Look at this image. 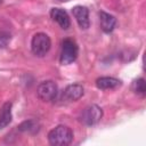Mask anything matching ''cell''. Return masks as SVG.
<instances>
[{"label":"cell","instance_id":"obj_1","mask_svg":"<svg viewBox=\"0 0 146 146\" xmlns=\"http://www.w3.org/2000/svg\"><path fill=\"white\" fill-rule=\"evenodd\" d=\"M73 140V131L70 127L59 124L48 133V141L52 146H67Z\"/></svg>","mask_w":146,"mask_h":146},{"label":"cell","instance_id":"obj_2","mask_svg":"<svg viewBox=\"0 0 146 146\" xmlns=\"http://www.w3.org/2000/svg\"><path fill=\"white\" fill-rule=\"evenodd\" d=\"M79 54V47L76 42L73 39L66 38L62 42V50H60V57L59 62L62 65H68L73 63Z\"/></svg>","mask_w":146,"mask_h":146},{"label":"cell","instance_id":"obj_3","mask_svg":"<svg viewBox=\"0 0 146 146\" xmlns=\"http://www.w3.org/2000/svg\"><path fill=\"white\" fill-rule=\"evenodd\" d=\"M51 47V40L48 34L39 32L32 36L31 40V50L38 57H43Z\"/></svg>","mask_w":146,"mask_h":146},{"label":"cell","instance_id":"obj_4","mask_svg":"<svg viewBox=\"0 0 146 146\" xmlns=\"http://www.w3.org/2000/svg\"><path fill=\"white\" fill-rule=\"evenodd\" d=\"M102 117H103V110L95 104L87 106L79 116L80 122H82L86 125H94L98 123Z\"/></svg>","mask_w":146,"mask_h":146},{"label":"cell","instance_id":"obj_5","mask_svg":"<svg viewBox=\"0 0 146 146\" xmlns=\"http://www.w3.org/2000/svg\"><path fill=\"white\" fill-rule=\"evenodd\" d=\"M57 94H58V87L51 80L41 82L36 88V96L42 102L48 103V102L54 100L56 98Z\"/></svg>","mask_w":146,"mask_h":146},{"label":"cell","instance_id":"obj_6","mask_svg":"<svg viewBox=\"0 0 146 146\" xmlns=\"http://www.w3.org/2000/svg\"><path fill=\"white\" fill-rule=\"evenodd\" d=\"M72 14L78 23V25L80 26V29L82 30H87L90 25V21H89V10L87 7L84 6H75L72 8Z\"/></svg>","mask_w":146,"mask_h":146},{"label":"cell","instance_id":"obj_7","mask_svg":"<svg viewBox=\"0 0 146 146\" xmlns=\"http://www.w3.org/2000/svg\"><path fill=\"white\" fill-rule=\"evenodd\" d=\"M84 89L81 84L74 83V84H68L62 94V99L65 102H76L83 96Z\"/></svg>","mask_w":146,"mask_h":146},{"label":"cell","instance_id":"obj_8","mask_svg":"<svg viewBox=\"0 0 146 146\" xmlns=\"http://www.w3.org/2000/svg\"><path fill=\"white\" fill-rule=\"evenodd\" d=\"M50 17L63 30H67L71 25V21H70L67 13L62 8H51L50 9Z\"/></svg>","mask_w":146,"mask_h":146},{"label":"cell","instance_id":"obj_9","mask_svg":"<svg viewBox=\"0 0 146 146\" xmlns=\"http://www.w3.org/2000/svg\"><path fill=\"white\" fill-rule=\"evenodd\" d=\"M98 16H99V25L102 31L104 33H111L116 25V18L113 15L105 11H99Z\"/></svg>","mask_w":146,"mask_h":146},{"label":"cell","instance_id":"obj_10","mask_svg":"<svg viewBox=\"0 0 146 146\" xmlns=\"http://www.w3.org/2000/svg\"><path fill=\"white\" fill-rule=\"evenodd\" d=\"M121 80L113 76H100L96 80V87L98 89H114L121 86Z\"/></svg>","mask_w":146,"mask_h":146},{"label":"cell","instance_id":"obj_11","mask_svg":"<svg viewBox=\"0 0 146 146\" xmlns=\"http://www.w3.org/2000/svg\"><path fill=\"white\" fill-rule=\"evenodd\" d=\"M11 103H5L0 108V129L7 127L11 121Z\"/></svg>","mask_w":146,"mask_h":146},{"label":"cell","instance_id":"obj_12","mask_svg":"<svg viewBox=\"0 0 146 146\" xmlns=\"http://www.w3.org/2000/svg\"><path fill=\"white\" fill-rule=\"evenodd\" d=\"M18 130L22 132H27V133H35L39 131V123L34 120H27L22 122L18 127Z\"/></svg>","mask_w":146,"mask_h":146},{"label":"cell","instance_id":"obj_13","mask_svg":"<svg viewBox=\"0 0 146 146\" xmlns=\"http://www.w3.org/2000/svg\"><path fill=\"white\" fill-rule=\"evenodd\" d=\"M131 89H132V91H133L137 96L144 97L145 94H146L145 80H144L143 78H138V79L133 80V81H132V84H131Z\"/></svg>","mask_w":146,"mask_h":146},{"label":"cell","instance_id":"obj_14","mask_svg":"<svg viewBox=\"0 0 146 146\" xmlns=\"http://www.w3.org/2000/svg\"><path fill=\"white\" fill-rule=\"evenodd\" d=\"M11 40V34L5 30H0V48H5Z\"/></svg>","mask_w":146,"mask_h":146},{"label":"cell","instance_id":"obj_15","mask_svg":"<svg viewBox=\"0 0 146 146\" xmlns=\"http://www.w3.org/2000/svg\"><path fill=\"white\" fill-rule=\"evenodd\" d=\"M62 1H67V0H62Z\"/></svg>","mask_w":146,"mask_h":146},{"label":"cell","instance_id":"obj_16","mask_svg":"<svg viewBox=\"0 0 146 146\" xmlns=\"http://www.w3.org/2000/svg\"><path fill=\"white\" fill-rule=\"evenodd\" d=\"M1 1H2V0H0V2H1Z\"/></svg>","mask_w":146,"mask_h":146}]
</instances>
